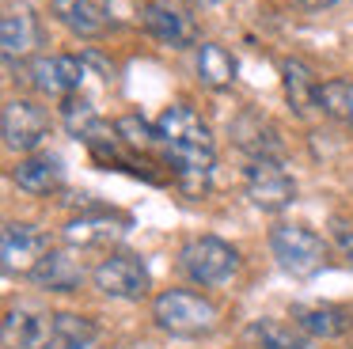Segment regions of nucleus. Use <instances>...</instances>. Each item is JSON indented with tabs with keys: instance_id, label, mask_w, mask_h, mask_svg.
Instances as JSON below:
<instances>
[{
	"instance_id": "1",
	"label": "nucleus",
	"mask_w": 353,
	"mask_h": 349,
	"mask_svg": "<svg viewBox=\"0 0 353 349\" xmlns=\"http://www.w3.org/2000/svg\"><path fill=\"white\" fill-rule=\"evenodd\" d=\"M163 163L175 174V186L190 197H201L216 171V141L209 121L190 103H171L156 118Z\"/></svg>"
},
{
	"instance_id": "2",
	"label": "nucleus",
	"mask_w": 353,
	"mask_h": 349,
	"mask_svg": "<svg viewBox=\"0 0 353 349\" xmlns=\"http://www.w3.org/2000/svg\"><path fill=\"white\" fill-rule=\"evenodd\" d=\"M152 323L171 338H209L221 326V308L190 288H163L152 300Z\"/></svg>"
},
{
	"instance_id": "3",
	"label": "nucleus",
	"mask_w": 353,
	"mask_h": 349,
	"mask_svg": "<svg viewBox=\"0 0 353 349\" xmlns=\"http://www.w3.org/2000/svg\"><path fill=\"white\" fill-rule=\"evenodd\" d=\"M179 266H183V273L194 281V285L221 288V285H228V281L239 273L243 258H239V250L232 247L228 239H216V235H194V239H186L183 250H179Z\"/></svg>"
},
{
	"instance_id": "4",
	"label": "nucleus",
	"mask_w": 353,
	"mask_h": 349,
	"mask_svg": "<svg viewBox=\"0 0 353 349\" xmlns=\"http://www.w3.org/2000/svg\"><path fill=\"white\" fill-rule=\"evenodd\" d=\"M270 255L289 277H315L327 262V243L307 224H277L270 228Z\"/></svg>"
},
{
	"instance_id": "5",
	"label": "nucleus",
	"mask_w": 353,
	"mask_h": 349,
	"mask_svg": "<svg viewBox=\"0 0 353 349\" xmlns=\"http://www.w3.org/2000/svg\"><path fill=\"white\" fill-rule=\"evenodd\" d=\"M92 285L110 300H145L152 288V273L148 262L133 250H110L107 258H99V266L92 270Z\"/></svg>"
},
{
	"instance_id": "6",
	"label": "nucleus",
	"mask_w": 353,
	"mask_h": 349,
	"mask_svg": "<svg viewBox=\"0 0 353 349\" xmlns=\"http://www.w3.org/2000/svg\"><path fill=\"white\" fill-rule=\"evenodd\" d=\"M0 137L4 148L19 152V156H34L42 148V141L50 137V114L42 103L27 95H12L0 110Z\"/></svg>"
},
{
	"instance_id": "7",
	"label": "nucleus",
	"mask_w": 353,
	"mask_h": 349,
	"mask_svg": "<svg viewBox=\"0 0 353 349\" xmlns=\"http://www.w3.org/2000/svg\"><path fill=\"white\" fill-rule=\"evenodd\" d=\"M243 194L262 212H285L296 201V179L289 174L285 159H247Z\"/></svg>"
},
{
	"instance_id": "8",
	"label": "nucleus",
	"mask_w": 353,
	"mask_h": 349,
	"mask_svg": "<svg viewBox=\"0 0 353 349\" xmlns=\"http://www.w3.org/2000/svg\"><path fill=\"white\" fill-rule=\"evenodd\" d=\"M88 76V61L72 57V53H39L27 61V83L46 99H69L80 95Z\"/></svg>"
},
{
	"instance_id": "9",
	"label": "nucleus",
	"mask_w": 353,
	"mask_h": 349,
	"mask_svg": "<svg viewBox=\"0 0 353 349\" xmlns=\"http://www.w3.org/2000/svg\"><path fill=\"white\" fill-rule=\"evenodd\" d=\"M46 46V27H42V15L34 12L31 4H8L4 8V19H0V50H4V61L8 68L23 65V61H34L39 50Z\"/></svg>"
},
{
	"instance_id": "10",
	"label": "nucleus",
	"mask_w": 353,
	"mask_h": 349,
	"mask_svg": "<svg viewBox=\"0 0 353 349\" xmlns=\"http://www.w3.org/2000/svg\"><path fill=\"white\" fill-rule=\"evenodd\" d=\"M50 235L23 220H8L0 232V266L8 277H31L34 266L50 255Z\"/></svg>"
},
{
	"instance_id": "11",
	"label": "nucleus",
	"mask_w": 353,
	"mask_h": 349,
	"mask_svg": "<svg viewBox=\"0 0 353 349\" xmlns=\"http://www.w3.org/2000/svg\"><path fill=\"white\" fill-rule=\"evenodd\" d=\"M141 27H145L160 46H168V50L201 46L194 15L186 12V8L171 4V0H145V4H141Z\"/></svg>"
},
{
	"instance_id": "12",
	"label": "nucleus",
	"mask_w": 353,
	"mask_h": 349,
	"mask_svg": "<svg viewBox=\"0 0 353 349\" xmlns=\"http://www.w3.org/2000/svg\"><path fill=\"white\" fill-rule=\"evenodd\" d=\"M228 137L247 159H285V137L274 126V118L259 110H239L228 121Z\"/></svg>"
},
{
	"instance_id": "13",
	"label": "nucleus",
	"mask_w": 353,
	"mask_h": 349,
	"mask_svg": "<svg viewBox=\"0 0 353 349\" xmlns=\"http://www.w3.org/2000/svg\"><path fill=\"white\" fill-rule=\"evenodd\" d=\"M125 232H130V217H118L110 209H92V212L72 217L61 228V239L72 250H88V247H107V243L122 239Z\"/></svg>"
},
{
	"instance_id": "14",
	"label": "nucleus",
	"mask_w": 353,
	"mask_h": 349,
	"mask_svg": "<svg viewBox=\"0 0 353 349\" xmlns=\"http://www.w3.org/2000/svg\"><path fill=\"white\" fill-rule=\"evenodd\" d=\"M4 349H50L54 338V315L34 308H8L0 323Z\"/></svg>"
},
{
	"instance_id": "15",
	"label": "nucleus",
	"mask_w": 353,
	"mask_h": 349,
	"mask_svg": "<svg viewBox=\"0 0 353 349\" xmlns=\"http://www.w3.org/2000/svg\"><path fill=\"white\" fill-rule=\"evenodd\" d=\"M50 19L61 23L80 42H95L110 27V15L99 0H50Z\"/></svg>"
},
{
	"instance_id": "16",
	"label": "nucleus",
	"mask_w": 353,
	"mask_h": 349,
	"mask_svg": "<svg viewBox=\"0 0 353 349\" xmlns=\"http://www.w3.org/2000/svg\"><path fill=\"white\" fill-rule=\"evenodd\" d=\"M289 319L315 341H334L353 330V311L342 303H292Z\"/></svg>"
},
{
	"instance_id": "17",
	"label": "nucleus",
	"mask_w": 353,
	"mask_h": 349,
	"mask_svg": "<svg viewBox=\"0 0 353 349\" xmlns=\"http://www.w3.org/2000/svg\"><path fill=\"white\" fill-rule=\"evenodd\" d=\"M12 182L31 197H46L65 186V163L54 152H34V156H23L12 167Z\"/></svg>"
},
{
	"instance_id": "18",
	"label": "nucleus",
	"mask_w": 353,
	"mask_h": 349,
	"mask_svg": "<svg viewBox=\"0 0 353 349\" xmlns=\"http://www.w3.org/2000/svg\"><path fill=\"white\" fill-rule=\"evenodd\" d=\"M281 88H285L289 106L300 114V118H307L312 110H319L323 80L315 76V68L307 65L304 57H281Z\"/></svg>"
},
{
	"instance_id": "19",
	"label": "nucleus",
	"mask_w": 353,
	"mask_h": 349,
	"mask_svg": "<svg viewBox=\"0 0 353 349\" xmlns=\"http://www.w3.org/2000/svg\"><path fill=\"white\" fill-rule=\"evenodd\" d=\"M84 277H88V270H84V262L72 255V247L50 250L31 273V281L39 288H46V292H77V288L84 285Z\"/></svg>"
},
{
	"instance_id": "20",
	"label": "nucleus",
	"mask_w": 353,
	"mask_h": 349,
	"mask_svg": "<svg viewBox=\"0 0 353 349\" xmlns=\"http://www.w3.org/2000/svg\"><path fill=\"white\" fill-rule=\"evenodd\" d=\"M194 72H198V80L209 91H228L239 76V61L228 46L201 42V46H194Z\"/></svg>"
},
{
	"instance_id": "21",
	"label": "nucleus",
	"mask_w": 353,
	"mask_h": 349,
	"mask_svg": "<svg viewBox=\"0 0 353 349\" xmlns=\"http://www.w3.org/2000/svg\"><path fill=\"white\" fill-rule=\"evenodd\" d=\"M247 338L254 349H315V338H307L296 323H281V319H254L247 326Z\"/></svg>"
},
{
	"instance_id": "22",
	"label": "nucleus",
	"mask_w": 353,
	"mask_h": 349,
	"mask_svg": "<svg viewBox=\"0 0 353 349\" xmlns=\"http://www.w3.org/2000/svg\"><path fill=\"white\" fill-rule=\"evenodd\" d=\"M50 349H99V326H95V319L77 315V311H54Z\"/></svg>"
},
{
	"instance_id": "23",
	"label": "nucleus",
	"mask_w": 353,
	"mask_h": 349,
	"mask_svg": "<svg viewBox=\"0 0 353 349\" xmlns=\"http://www.w3.org/2000/svg\"><path fill=\"white\" fill-rule=\"evenodd\" d=\"M319 110L327 114L330 121L353 129V80H345V76L323 80V88H319Z\"/></svg>"
},
{
	"instance_id": "24",
	"label": "nucleus",
	"mask_w": 353,
	"mask_h": 349,
	"mask_svg": "<svg viewBox=\"0 0 353 349\" xmlns=\"http://www.w3.org/2000/svg\"><path fill=\"white\" fill-rule=\"evenodd\" d=\"M61 121H65V129H69L72 137H80V141H84V137L92 133L103 118H99V110H95L92 99L69 95V99H61Z\"/></svg>"
},
{
	"instance_id": "25",
	"label": "nucleus",
	"mask_w": 353,
	"mask_h": 349,
	"mask_svg": "<svg viewBox=\"0 0 353 349\" xmlns=\"http://www.w3.org/2000/svg\"><path fill=\"white\" fill-rule=\"evenodd\" d=\"M114 129H118V137L125 141V148L130 152H152V148H160V133H156V121L148 126L141 114H125V118H118L114 121Z\"/></svg>"
},
{
	"instance_id": "26",
	"label": "nucleus",
	"mask_w": 353,
	"mask_h": 349,
	"mask_svg": "<svg viewBox=\"0 0 353 349\" xmlns=\"http://www.w3.org/2000/svg\"><path fill=\"white\" fill-rule=\"evenodd\" d=\"M334 247L342 255V262L353 270V224H342V220L334 224Z\"/></svg>"
},
{
	"instance_id": "27",
	"label": "nucleus",
	"mask_w": 353,
	"mask_h": 349,
	"mask_svg": "<svg viewBox=\"0 0 353 349\" xmlns=\"http://www.w3.org/2000/svg\"><path fill=\"white\" fill-rule=\"evenodd\" d=\"M300 8H304V12H327V8H334L338 0H296Z\"/></svg>"
},
{
	"instance_id": "28",
	"label": "nucleus",
	"mask_w": 353,
	"mask_h": 349,
	"mask_svg": "<svg viewBox=\"0 0 353 349\" xmlns=\"http://www.w3.org/2000/svg\"><path fill=\"white\" fill-rule=\"evenodd\" d=\"M186 4H194V8H213V4H221V0H186Z\"/></svg>"
}]
</instances>
